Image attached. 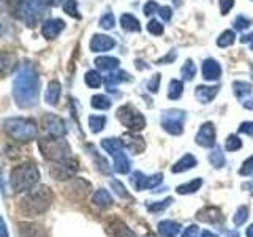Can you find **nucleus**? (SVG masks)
Segmentation results:
<instances>
[{
    "mask_svg": "<svg viewBox=\"0 0 253 237\" xmlns=\"http://www.w3.org/2000/svg\"><path fill=\"white\" fill-rule=\"evenodd\" d=\"M158 10H160V6H158V3L157 2H154V0H150V2H147L146 5H144V14L146 16H150V14H154V13H157Z\"/></svg>",
    "mask_w": 253,
    "mask_h": 237,
    "instance_id": "obj_47",
    "label": "nucleus"
},
{
    "mask_svg": "<svg viewBox=\"0 0 253 237\" xmlns=\"http://www.w3.org/2000/svg\"><path fill=\"white\" fill-rule=\"evenodd\" d=\"M92 202L100 209H108L113 205V196L109 195L108 190L100 188L98 192H95V195L92 196Z\"/></svg>",
    "mask_w": 253,
    "mask_h": 237,
    "instance_id": "obj_23",
    "label": "nucleus"
},
{
    "mask_svg": "<svg viewBox=\"0 0 253 237\" xmlns=\"http://www.w3.org/2000/svg\"><path fill=\"white\" fill-rule=\"evenodd\" d=\"M209 161H211V164H212L215 169L223 168V166H225V155H223V152L220 150V147L215 146V149H213L212 152L209 154Z\"/></svg>",
    "mask_w": 253,
    "mask_h": 237,
    "instance_id": "obj_31",
    "label": "nucleus"
},
{
    "mask_svg": "<svg viewBox=\"0 0 253 237\" xmlns=\"http://www.w3.org/2000/svg\"><path fill=\"white\" fill-rule=\"evenodd\" d=\"M119 59L116 57H108V55H103V57L95 59V67H97L100 71H114L119 68Z\"/></svg>",
    "mask_w": 253,
    "mask_h": 237,
    "instance_id": "obj_26",
    "label": "nucleus"
},
{
    "mask_svg": "<svg viewBox=\"0 0 253 237\" xmlns=\"http://www.w3.org/2000/svg\"><path fill=\"white\" fill-rule=\"evenodd\" d=\"M147 30H149V34H152V35H162L163 34V26L158 21L152 19L147 24Z\"/></svg>",
    "mask_w": 253,
    "mask_h": 237,
    "instance_id": "obj_44",
    "label": "nucleus"
},
{
    "mask_svg": "<svg viewBox=\"0 0 253 237\" xmlns=\"http://www.w3.org/2000/svg\"><path fill=\"white\" fill-rule=\"evenodd\" d=\"M116 46L114 38L108 35H93L90 40V51L92 52H106Z\"/></svg>",
    "mask_w": 253,
    "mask_h": 237,
    "instance_id": "obj_15",
    "label": "nucleus"
},
{
    "mask_svg": "<svg viewBox=\"0 0 253 237\" xmlns=\"http://www.w3.org/2000/svg\"><path fill=\"white\" fill-rule=\"evenodd\" d=\"M3 128L6 134L14 141L27 142L38 136V126L30 118L22 117H10L3 122Z\"/></svg>",
    "mask_w": 253,
    "mask_h": 237,
    "instance_id": "obj_4",
    "label": "nucleus"
},
{
    "mask_svg": "<svg viewBox=\"0 0 253 237\" xmlns=\"http://www.w3.org/2000/svg\"><path fill=\"white\" fill-rule=\"evenodd\" d=\"M124 144H125V149L130 150L131 154H141L144 152L146 149V142L141 136H136V134H125L124 136Z\"/></svg>",
    "mask_w": 253,
    "mask_h": 237,
    "instance_id": "obj_19",
    "label": "nucleus"
},
{
    "mask_svg": "<svg viewBox=\"0 0 253 237\" xmlns=\"http://www.w3.org/2000/svg\"><path fill=\"white\" fill-rule=\"evenodd\" d=\"M225 147L228 152H236V150H239L242 147V141H241V138H237L236 134H231V136L226 138Z\"/></svg>",
    "mask_w": 253,
    "mask_h": 237,
    "instance_id": "obj_40",
    "label": "nucleus"
},
{
    "mask_svg": "<svg viewBox=\"0 0 253 237\" xmlns=\"http://www.w3.org/2000/svg\"><path fill=\"white\" fill-rule=\"evenodd\" d=\"M40 79L30 65H22L13 81V97L19 108H32L38 101Z\"/></svg>",
    "mask_w": 253,
    "mask_h": 237,
    "instance_id": "obj_1",
    "label": "nucleus"
},
{
    "mask_svg": "<svg viewBox=\"0 0 253 237\" xmlns=\"http://www.w3.org/2000/svg\"><path fill=\"white\" fill-rule=\"evenodd\" d=\"M182 92H184V84L179 79H172L169 82V89H168V98L169 100H177L180 98Z\"/></svg>",
    "mask_w": 253,
    "mask_h": 237,
    "instance_id": "obj_33",
    "label": "nucleus"
},
{
    "mask_svg": "<svg viewBox=\"0 0 253 237\" xmlns=\"http://www.w3.org/2000/svg\"><path fill=\"white\" fill-rule=\"evenodd\" d=\"M247 237H253V225L247 228Z\"/></svg>",
    "mask_w": 253,
    "mask_h": 237,
    "instance_id": "obj_59",
    "label": "nucleus"
},
{
    "mask_svg": "<svg viewBox=\"0 0 253 237\" xmlns=\"http://www.w3.org/2000/svg\"><path fill=\"white\" fill-rule=\"evenodd\" d=\"M250 26H252V21L245 18V16H237L236 21H234V27L237 30H245V29H249Z\"/></svg>",
    "mask_w": 253,
    "mask_h": 237,
    "instance_id": "obj_46",
    "label": "nucleus"
},
{
    "mask_svg": "<svg viewBox=\"0 0 253 237\" xmlns=\"http://www.w3.org/2000/svg\"><path fill=\"white\" fill-rule=\"evenodd\" d=\"M244 188H245V190L252 188V190H250V193L253 195V182H249V184H245V185H244Z\"/></svg>",
    "mask_w": 253,
    "mask_h": 237,
    "instance_id": "obj_58",
    "label": "nucleus"
},
{
    "mask_svg": "<svg viewBox=\"0 0 253 237\" xmlns=\"http://www.w3.org/2000/svg\"><path fill=\"white\" fill-rule=\"evenodd\" d=\"M239 176H252L253 174V157H249L247 160H245L244 163H242V166L239 168Z\"/></svg>",
    "mask_w": 253,
    "mask_h": 237,
    "instance_id": "obj_43",
    "label": "nucleus"
},
{
    "mask_svg": "<svg viewBox=\"0 0 253 237\" xmlns=\"http://www.w3.org/2000/svg\"><path fill=\"white\" fill-rule=\"evenodd\" d=\"M10 5L16 18L22 19L29 27H34L38 16L42 14V6L37 0H10Z\"/></svg>",
    "mask_w": 253,
    "mask_h": 237,
    "instance_id": "obj_6",
    "label": "nucleus"
},
{
    "mask_svg": "<svg viewBox=\"0 0 253 237\" xmlns=\"http://www.w3.org/2000/svg\"><path fill=\"white\" fill-rule=\"evenodd\" d=\"M180 233V223L174 220H165L158 223V234L162 237H177Z\"/></svg>",
    "mask_w": 253,
    "mask_h": 237,
    "instance_id": "obj_20",
    "label": "nucleus"
},
{
    "mask_svg": "<svg viewBox=\"0 0 253 237\" xmlns=\"http://www.w3.org/2000/svg\"><path fill=\"white\" fill-rule=\"evenodd\" d=\"M234 6V0H220V13L228 14V11Z\"/></svg>",
    "mask_w": 253,
    "mask_h": 237,
    "instance_id": "obj_49",
    "label": "nucleus"
},
{
    "mask_svg": "<svg viewBox=\"0 0 253 237\" xmlns=\"http://www.w3.org/2000/svg\"><path fill=\"white\" fill-rule=\"evenodd\" d=\"M226 237H241V234L237 231H228L226 233Z\"/></svg>",
    "mask_w": 253,
    "mask_h": 237,
    "instance_id": "obj_57",
    "label": "nucleus"
},
{
    "mask_svg": "<svg viewBox=\"0 0 253 237\" xmlns=\"http://www.w3.org/2000/svg\"><path fill=\"white\" fill-rule=\"evenodd\" d=\"M215 138H217V133H215V126L211 122H206L200 126V130L196 133V144L201 146V147H213L215 146Z\"/></svg>",
    "mask_w": 253,
    "mask_h": 237,
    "instance_id": "obj_12",
    "label": "nucleus"
},
{
    "mask_svg": "<svg viewBox=\"0 0 253 237\" xmlns=\"http://www.w3.org/2000/svg\"><path fill=\"white\" fill-rule=\"evenodd\" d=\"M196 158L193 157V155H190V154H187V155H184L180 158V160L172 166L171 168V171L176 174V172H185V171H188V169H193L195 166H196Z\"/></svg>",
    "mask_w": 253,
    "mask_h": 237,
    "instance_id": "obj_25",
    "label": "nucleus"
},
{
    "mask_svg": "<svg viewBox=\"0 0 253 237\" xmlns=\"http://www.w3.org/2000/svg\"><path fill=\"white\" fill-rule=\"evenodd\" d=\"M84 81H85L87 85L90 87V89H98V87L101 85V82H103V79H101L98 71H93L92 70V71H87V73H85Z\"/></svg>",
    "mask_w": 253,
    "mask_h": 237,
    "instance_id": "obj_34",
    "label": "nucleus"
},
{
    "mask_svg": "<svg viewBox=\"0 0 253 237\" xmlns=\"http://www.w3.org/2000/svg\"><path fill=\"white\" fill-rule=\"evenodd\" d=\"M239 133H245L249 134V136H253V122H244L239 125Z\"/></svg>",
    "mask_w": 253,
    "mask_h": 237,
    "instance_id": "obj_50",
    "label": "nucleus"
},
{
    "mask_svg": "<svg viewBox=\"0 0 253 237\" xmlns=\"http://www.w3.org/2000/svg\"><path fill=\"white\" fill-rule=\"evenodd\" d=\"M49 172L52 174L54 179L67 180L70 177H73L78 172V161L75 160V158H67V160L52 163V166L49 168Z\"/></svg>",
    "mask_w": 253,
    "mask_h": 237,
    "instance_id": "obj_9",
    "label": "nucleus"
},
{
    "mask_svg": "<svg viewBox=\"0 0 253 237\" xmlns=\"http://www.w3.org/2000/svg\"><path fill=\"white\" fill-rule=\"evenodd\" d=\"M171 204H172V198H166V199H163V201H157V202H152V204H147V210L158 213V212H163L165 209H168Z\"/></svg>",
    "mask_w": 253,
    "mask_h": 237,
    "instance_id": "obj_38",
    "label": "nucleus"
},
{
    "mask_svg": "<svg viewBox=\"0 0 253 237\" xmlns=\"http://www.w3.org/2000/svg\"><path fill=\"white\" fill-rule=\"evenodd\" d=\"M38 147L42 150V155L47 161L57 163L62 160H67V158H71L70 146L63 138H54V136L42 138L38 139Z\"/></svg>",
    "mask_w": 253,
    "mask_h": 237,
    "instance_id": "obj_5",
    "label": "nucleus"
},
{
    "mask_svg": "<svg viewBox=\"0 0 253 237\" xmlns=\"http://www.w3.org/2000/svg\"><path fill=\"white\" fill-rule=\"evenodd\" d=\"M241 43H249V44H250V49L253 51V34L242 37V38H241Z\"/></svg>",
    "mask_w": 253,
    "mask_h": 237,
    "instance_id": "obj_54",
    "label": "nucleus"
},
{
    "mask_svg": "<svg viewBox=\"0 0 253 237\" xmlns=\"http://www.w3.org/2000/svg\"><path fill=\"white\" fill-rule=\"evenodd\" d=\"M63 27H65V22L62 19H47V21H44L43 27H42V34L47 40H54L60 35Z\"/></svg>",
    "mask_w": 253,
    "mask_h": 237,
    "instance_id": "obj_17",
    "label": "nucleus"
},
{
    "mask_svg": "<svg viewBox=\"0 0 253 237\" xmlns=\"http://www.w3.org/2000/svg\"><path fill=\"white\" fill-rule=\"evenodd\" d=\"M52 193L47 187H38L29 190V193L19 201L18 209L26 217H37L51 207Z\"/></svg>",
    "mask_w": 253,
    "mask_h": 237,
    "instance_id": "obj_2",
    "label": "nucleus"
},
{
    "mask_svg": "<svg viewBox=\"0 0 253 237\" xmlns=\"http://www.w3.org/2000/svg\"><path fill=\"white\" fill-rule=\"evenodd\" d=\"M158 85H160V75H155V76L149 81L147 89H149V92L157 93V92H158Z\"/></svg>",
    "mask_w": 253,
    "mask_h": 237,
    "instance_id": "obj_48",
    "label": "nucleus"
},
{
    "mask_svg": "<svg viewBox=\"0 0 253 237\" xmlns=\"http://www.w3.org/2000/svg\"><path fill=\"white\" fill-rule=\"evenodd\" d=\"M92 108L95 109H100V111H106L111 108V101L106 95H93L92 97Z\"/></svg>",
    "mask_w": 253,
    "mask_h": 237,
    "instance_id": "obj_35",
    "label": "nucleus"
},
{
    "mask_svg": "<svg viewBox=\"0 0 253 237\" xmlns=\"http://www.w3.org/2000/svg\"><path fill=\"white\" fill-rule=\"evenodd\" d=\"M201 73H203V78L208 79V81H217L221 76V67L217 60L206 59L201 65Z\"/></svg>",
    "mask_w": 253,
    "mask_h": 237,
    "instance_id": "obj_16",
    "label": "nucleus"
},
{
    "mask_svg": "<svg viewBox=\"0 0 253 237\" xmlns=\"http://www.w3.org/2000/svg\"><path fill=\"white\" fill-rule=\"evenodd\" d=\"M247 218H249V207H247V205H241V207L236 210L233 221H234L236 226H241V225L245 223V221H247Z\"/></svg>",
    "mask_w": 253,
    "mask_h": 237,
    "instance_id": "obj_39",
    "label": "nucleus"
},
{
    "mask_svg": "<svg viewBox=\"0 0 253 237\" xmlns=\"http://www.w3.org/2000/svg\"><path fill=\"white\" fill-rule=\"evenodd\" d=\"M180 75H182V78L185 79V81H192V79L195 78V75H196V67H195L193 60H187L184 63V67H182V70H180Z\"/></svg>",
    "mask_w": 253,
    "mask_h": 237,
    "instance_id": "obj_37",
    "label": "nucleus"
},
{
    "mask_svg": "<svg viewBox=\"0 0 253 237\" xmlns=\"http://www.w3.org/2000/svg\"><path fill=\"white\" fill-rule=\"evenodd\" d=\"M101 149L105 150V152H108L111 157H114L119 152H124V150H125V144H124V141H121V139L105 138V139L101 141Z\"/></svg>",
    "mask_w": 253,
    "mask_h": 237,
    "instance_id": "obj_21",
    "label": "nucleus"
},
{
    "mask_svg": "<svg viewBox=\"0 0 253 237\" xmlns=\"http://www.w3.org/2000/svg\"><path fill=\"white\" fill-rule=\"evenodd\" d=\"M203 185V179H195L192 182H187V184H182L176 188V192L179 195H190V193H196L198 190Z\"/></svg>",
    "mask_w": 253,
    "mask_h": 237,
    "instance_id": "obj_29",
    "label": "nucleus"
},
{
    "mask_svg": "<svg viewBox=\"0 0 253 237\" xmlns=\"http://www.w3.org/2000/svg\"><path fill=\"white\" fill-rule=\"evenodd\" d=\"M63 11H65L68 16H71V18H76V19L81 18L78 13V2L76 0H65V3H63Z\"/></svg>",
    "mask_w": 253,
    "mask_h": 237,
    "instance_id": "obj_41",
    "label": "nucleus"
},
{
    "mask_svg": "<svg viewBox=\"0 0 253 237\" xmlns=\"http://www.w3.org/2000/svg\"><path fill=\"white\" fill-rule=\"evenodd\" d=\"M121 26L126 32H139L141 30V24H139V21L134 18L133 14H122Z\"/></svg>",
    "mask_w": 253,
    "mask_h": 237,
    "instance_id": "obj_28",
    "label": "nucleus"
},
{
    "mask_svg": "<svg viewBox=\"0 0 253 237\" xmlns=\"http://www.w3.org/2000/svg\"><path fill=\"white\" fill-rule=\"evenodd\" d=\"M87 122H89V128L92 130V133H100L106 125V117L105 116H89Z\"/></svg>",
    "mask_w": 253,
    "mask_h": 237,
    "instance_id": "obj_32",
    "label": "nucleus"
},
{
    "mask_svg": "<svg viewBox=\"0 0 253 237\" xmlns=\"http://www.w3.org/2000/svg\"><path fill=\"white\" fill-rule=\"evenodd\" d=\"M111 229H113V237H136V234L121 220H116L111 225Z\"/></svg>",
    "mask_w": 253,
    "mask_h": 237,
    "instance_id": "obj_27",
    "label": "nucleus"
},
{
    "mask_svg": "<svg viewBox=\"0 0 253 237\" xmlns=\"http://www.w3.org/2000/svg\"><path fill=\"white\" fill-rule=\"evenodd\" d=\"M111 187L114 188V192L121 196V198H130V195H128V192L125 190V187H124V184H121L119 180H111Z\"/></svg>",
    "mask_w": 253,
    "mask_h": 237,
    "instance_id": "obj_45",
    "label": "nucleus"
},
{
    "mask_svg": "<svg viewBox=\"0 0 253 237\" xmlns=\"http://www.w3.org/2000/svg\"><path fill=\"white\" fill-rule=\"evenodd\" d=\"M116 26V18H114V14H111V13H106V14H103L101 18H100V27L103 29H113Z\"/></svg>",
    "mask_w": 253,
    "mask_h": 237,
    "instance_id": "obj_42",
    "label": "nucleus"
},
{
    "mask_svg": "<svg viewBox=\"0 0 253 237\" xmlns=\"http://www.w3.org/2000/svg\"><path fill=\"white\" fill-rule=\"evenodd\" d=\"M125 81H131V76L126 73V71H122V70L111 71V73L103 79V82L106 84V89L109 93H117V90H116L117 84L125 82Z\"/></svg>",
    "mask_w": 253,
    "mask_h": 237,
    "instance_id": "obj_13",
    "label": "nucleus"
},
{
    "mask_svg": "<svg viewBox=\"0 0 253 237\" xmlns=\"http://www.w3.org/2000/svg\"><path fill=\"white\" fill-rule=\"evenodd\" d=\"M198 234H200V229H198L196 225H190L188 228H185L184 234H182V237H198Z\"/></svg>",
    "mask_w": 253,
    "mask_h": 237,
    "instance_id": "obj_51",
    "label": "nucleus"
},
{
    "mask_svg": "<svg viewBox=\"0 0 253 237\" xmlns=\"http://www.w3.org/2000/svg\"><path fill=\"white\" fill-rule=\"evenodd\" d=\"M43 131L47 136H54V138H65L67 134V126L65 122L62 120L60 117L54 116V114H46L42 120Z\"/></svg>",
    "mask_w": 253,
    "mask_h": 237,
    "instance_id": "obj_10",
    "label": "nucleus"
},
{
    "mask_svg": "<svg viewBox=\"0 0 253 237\" xmlns=\"http://www.w3.org/2000/svg\"><path fill=\"white\" fill-rule=\"evenodd\" d=\"M218 89L220 87H217V85H198L195 90V97L201 103H211L217 97Z\"/></svg>",
    "mask_w": 253,
    "mask_h": 237,
    "instance_id": "obj_18",
    "label": "nucleus"
},
{
    "mask_svg": "<svg viewBox=\"0 0 253 237\" xmlns=\"http://www.w3.org/2000/svg\"><path fill=\"white\" fill-rule=\"evenodd\" d=\"M114 158V171L119 172V174H128L130 172V168H131V161L130 158L126 157L125 150L124 152H119L117 155L113 157Z\"/></svg>",
    "mask_w": 253,
    "mask_h": 237,
    "instance_id": "obj_24",
    "label": "nucleus"
},
{
    "mask_svg": "<svg viewBox=\"0 0 253 237\" xmlns=\"http://www.w3.org/2000/svg\"><path fill=\"white\" fill-rule=\"evenodd\" d=\"M40 180V171L37 168L35 163L27 161L14 166L11 169V190L14 193H22V192H29V190L34 188Z\"/></svg>",
    "mask_w": 253,
    "mask_h": 237,
    "instance_id": "obj_3",
    "label": "nucleus"
},
{
    "mask_svg": "<svg viewBox=\"0 0 253 237\" xmlns=\"http://www.w3.org/2000/svg\"><path fill=\"white\" fill-rule=\"evenodd\" d=\"M233 89H234V95L237 98H239L242 103L244 100L249 97V95L252 93V85L249 82H244V81H236L233 84Z\"/></svg>",
    "mask_w": 253,
    "mask_h": 237,
    "instance_id": "obj_30",
    "label": "nucleus"
},
{
    "mask_svg": "<svg viewBox=\"0 0 253 237\" xmlns=\"http://www.w3.org/2000/svg\"><path fill=\"white\" fill-rule=\"evenodd\" d=\"M163 176L162 174H154V176H146L141 171H134L130 177L131 185L138 190V192H142V190H152L155 187H158L162 184Z\"/></svg>",
    "mask_w": 253,
    "mask_h": 237,
    "instance_id": "obj_11",
    "label": "nucleus"
},
{
    "mask_svg": "<svg viewBox=\"0 0 253 237\" xmlns=\"http://www.w3.org/2000/svg\"><path fill=\"white\" fill-rule=\"evenodd\" d=\"M2 237H8V228H6L5 220L2 221Z\"/></svg>",
    "mask_w": 253,
    "mask_h": 237,
    "instance_id": "obj_55",
    "label": "nucleus"
},
{
    "mask_svg": "<svg viewBox=\"0 0 253 237\" xmlns=\"http://www.w3.org/2000/svg\"><path fill=\"white\" fill-rule=\"evenodd\" d=\"M60 92H62L60 82L51 81L49 84H47V89H46V93H44V100H46L47 105H51V106L57 105L59 98H60Z\"/></svg>",
    "mask_w": 253,
    "mask_h": 237,
    "instance_id": "obj_22",
    "label": "nucleus"
},
{
    "mask_svg": "<svg viewBox=\"0 0 253 237\" xmlns=\"http://www.w3.org/2000/svg\"><path fill=\"white\" fill-rule=\"evenodd\" d=\"M201 237H218L217 234H213V233H211V231H203L201 233Z\"/></svg>",
    "mask_w": 253,
    "mask_h": 237,
    "instance_id": "obj_56",
    "label": "nucleus"
},
{
    "mask_svg": "<svg viewBox=\"0 0 253 237\" xmlns=\"http://www.w3.org/2000/svg\"><path fill=\"white\" fill-rule=\"evenodd\" d=\"M236 41V35H234V32L233 30H225L223 34H221L217 40V44L220 47H228V46H231L234 44Z\"/></svg>",
    "mask_w": 253,
    "mask_h": 237,
    "instance_id": "obj_36",
    "label": "nucleus"
},
{
    "mask_svg": "<svg viewBox=\"0 0 253 237\" xmlns=\"http://www.w3.org/2000/svg\"><path fill=\"white\" fill-rule=\"evenodd\" d=\"M117 118L130 131H141L146 126V118L136 108L131 105H124L117 109Z\"/></svg>",
    "mask_w": 253,
    "mask_h": 237,
    "instance_id": "obj_7",
    "label": "nucleus"
},
{
    "mask_svg": "<svg viewBox=\"0 0 253 237\" xmlns=\"http://www.w3.org/2000/svg\"><path fill=\"white\" fill-rule=\"evenodd\" d=\"M185 113L180 109H166L162 114V126L172 136H179L184 131Z\"/></svg>",
    "mask_w": 253,
    "mask_h": 237,
    "instance_id": "obj_8",
    "label": "nucleus"
},
{
    "mask_svg": "<svg viewBox=\"0 0 253 237\" xmlns=\"http://www.w3.org/2000/svg\"><path fill=\"white\" fill-rule=\"evenodd\" d=\"M40 3V6L44 8V6H57L62 3V0H37Z\"/></svg>",
    "mask_w": 253,
    "mask_h": 237,
    "instance_id": "obj_53",
    "label": "nucleus"
},
{
    "mask_svg": "<svg viewBox=\"0 0 253 237\" xmlns=\"http://www.w3.org/2000/svg\"><path fill=\"white\" fill-rule=\"evenodd\" d=\"M158 13H160L162 19H163L165 22H168V21L171 19V16H172V10H171L169 6H162L160 10H158Z\"/></svg>",
    "mask_w": 253,
    "mask_h": 237,
    "instance_id": "obj_52",
    "label": "nucleus"
},
{
    "mask_svg": "<svg viewBox=\"0 0 253 237\" xmlns=\"http://www.w3.org/2000/svg\"><path fill=\"white\" fill-rule=\"evenodd\" d=\"M196 218L200 221H204V223H209V225L223 223V215H221L218 207H204L203 210L196 213Z\"/></svg>",
    "mask_w": 253,
    "mask_h": 237,
    "instance_id": "obj_14",
    "label": "nucleus"
}]
</instances>
